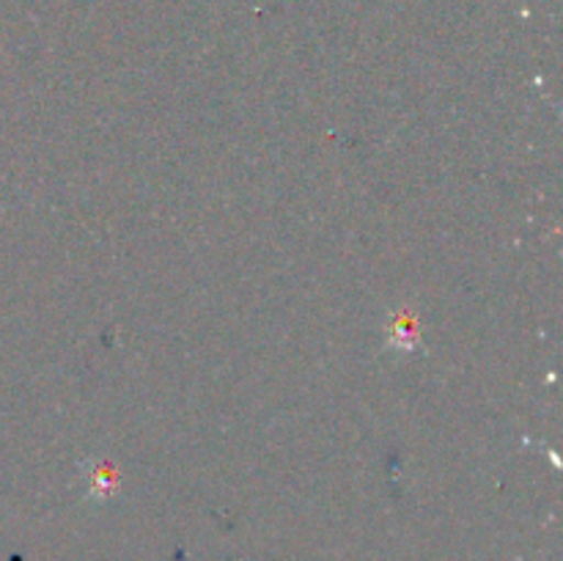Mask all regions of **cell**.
I'll return each instance as SVG.
<instances>
[{
  "label": "cell",
  "instance_id": "cell-1",
  "mask_svg": "<svg viewBox=\"0 0 563 561\" xmlns=\"http://www.w3.org/2000/svg\"><path fill=\"white\" fill-rule=\"evenodd\" d=\"M388 344L394 350H416L418 344V322L410 311H401L388 328Z\"/></svg>",
  "mask_w": 563,
  "mask_h": 561
},
{
  "label": "cell",
  "instance_id": "cell-2",
  "mask_svg": "<svg viewBox=\"0 0 563 561\" xmlns=\"http://www.w3.org/2000/svg\"><path fill=\"white\" fill-rule=\"evenodd\" d=\"M115 490V473L108 462H97L91 471V495L97 498H108L110 493Z\"/></svg>",
  "mask_w": 563,
  "mask_h": 561
}]
</instances>
